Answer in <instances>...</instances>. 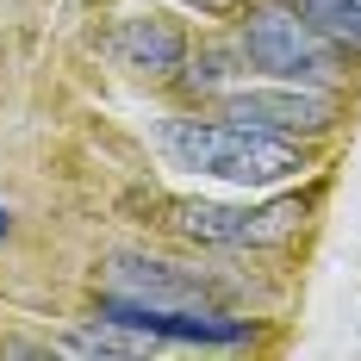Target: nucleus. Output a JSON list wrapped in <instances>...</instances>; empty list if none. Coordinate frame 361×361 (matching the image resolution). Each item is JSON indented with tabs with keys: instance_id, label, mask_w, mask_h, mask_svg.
<instances>
[{
	"instance_id": "nucleus-1",
	"label": "nucleus",
	"mask_w": 361,
	"mask_h": 361,
	"mask_svg": "<svg viewBox=\"0 0 361 361\" xmlns=\"http://www.w3.org/2000/svg\"><path fill=\"white\" fill-rule=\"evenodd\" d=\"M156 144L175 169L237 180V187H274V180H293L305 169L299 137H274V131H255L237 118H162Z\"/></svg>"
},
{
	"instance_id": "nucleus-2",
	"label": "nucleus",
	"mask_w": 361,
	"mask_h": 361,
	"mask_svg": "<svg viewBox=\"0 0 361 361\" xmlns=\"http://www.w3.org/2000/svg\"><path fill=\"white\" fill-rule=\"evenodd\" d=\"M237 50H243V63L262 69L268 81H305V87H330L336 75H343V50L330 44L299 6L287 0H262L243 13V25H237Z\"/></svg>"
},
{
	"instance_id": "nucleus-3",
	"label": "nucleus",
	"mask_w": 361,
	"mask_h": 361,
	"mask_svg": "<svg viewBox=\"0 0 361 361\" xmlns=\"http://www.w3.org/2000/svg\"><path fill=\"white\" fill-rule=\"evenodd\" d=\"M169 224L187 243H206V250H268V243H287L305 224V200H268V206L169 200Z\"/></svg>"
},
{
	"instance_id": "nucleus-4",
	"label": "nucleus",
	"mask_w": 361,
	"mask_h": 361,
	"mask_svg": "<svg viewBox=\"0 0 361 361\" xmlns=\"http://www.w3.org/2000/svg\"><path fill=\"white\" fill-rule=\"evenodd\" d=\"M218 118H237V125L274 131V137H324V131H336V100H330L324 87H305V81L224 87L218 94Z\"/></svg>"
},
{
	"instance_id": "nucleus-5",
	"label": "nucleus",
	"mask_w": 361,
	"mask_h": 361,
	"mask_svg": "<svg viewBox=\"0 0 361 361\" xmlns=\"http://www.w3.org/2000/svg\"><path fill=\"white\" fill-rule=\"evenodd\" d=\"M106 287L131 293V299H149V305H206V281H193L187 268L137 255V250H118L106 262Z\"/></svg>"
},
{
	"instance_id": "nucleus-6",
	"label": "nucleus",
	"mask_w": 361,
	"mask_h": 361,
	"mask_svg": "<svg viewBox=\"0 0 361 361\" xmlns=\"http://www.w3.org/2000/svg\"><path fill=\"white\" fill-rule=\"evenodd\" d=\"M112 56L125 63L131 75H149V81H169V75H180V63H187V37H180L175 19H125L118 32H112Z\"/></svg>"
},
{
	"instance_id": "nucleus-7",
	"label": "nucleus",
	"mask_w": 361,
	"mask_h": 361,
	"mask_svg": "<svg viewBox=\"0 0 361 361\" xmlns=\"http://www.w3.org/2000/svg\"><path fill=\"white\" fill-rule=\"evenodd\" d=\"M180 69H187L180 81H187L193 94H224V87H237V75L250 69V63H243L237 44H206V50H200L193 63H180Z\"/></svg>"
},
{
	"instance_id": "nucleus-8",
	"label": "nucleus",
	"mask_w": 361,
	"mask_h": 361,
	"mask_svg": "<svg viewBox=\"0 0 361 361\" xmlns=\"http://www.w3.org/2000/svg\"><path fill=\"white\" fill-rule=\"evenodd\" d=\"M287 6H299L336 50H361V0H287Z\"/></svg>"
},
{
	"instance_id": "nucleus-9",
	"label": "nucleus",
	"mask_w": 361,
	"mask_h": 361,
	"mask_svg": "<svg viewBox=\"0 0 361 361\" xmlns=\"http://www.w3.org/2000/svg\"><path fill=\"white\" fill-rule=\"evenodd\" d=\"M149 343H156V336L125 330V324H112V318H94V324H81L69 336L75 355H149Z\"/></svg>"
},
{
	"instance_id": "nucleus-10",
	"label": "nucleus",
	"mask_w": 361,
	"mask_h": 361,
	"mask_svg": "<svg viewBox=\"0 0 361 361\" xmlns=\"http://www.w3.org/2000/svg\"><path fill=\"white\" fill-rule=\"evenodd\" d=\"M193 6H200V13H224L231 0H193Z\"/></svg>"
},
{
	"instance_id": "nucleus-11",
	"label": "nucleus",
	"mask_w": 361,
	"mask_h": 361,
	"mask_svg": "<svg viewBox=\"0 0 361 361\" xmlns=\"http://www.w3.org/2000/svg\"><path fill=\"white\" fill-rule=\"evenodd\" d=\"M6 231H13V212H6V206H0V243H6Z\"/></svg>"
}]
</instances>
